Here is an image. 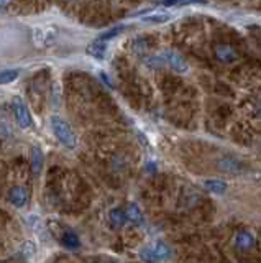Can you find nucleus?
<instances>
[{"mask_svg": "<svg viewBox=\"0 0 261 263\" xmlns=\"http://www.w3.org/2000/svg\"><path fill=\"white\" fill-rule=\"evenodd\" d=\"M176 4H179V0H163V5H166V7L176 5Z\"/></svg>", "mask_w": 261, "mask_h": 263, "instance_id": "obj_21", "label": "nucleus"}, {"mask_svg": "<svg viewBox=\"0 0 261 263\" xmlns=\"http://www.w3.org/2000/svg\"><path fill=\"white\" fill-rule=\"evenodd\" d=\"M55 39V30L53 28H35L33 30V45L36 46H46L51 45Z\"/></svg>", "mask_w": 261, "mask_h": 263, "instance_id": "obj_7", "label": "nucleus"}, {"mask_svg": "<svg viewBox=\"0 0 261 263\" xmlns=\"http://www.w3.org/2000/svg\"><path fill=\"white\" fill-rule=\"evenodd\" d=\"M22 252L27 255V256H30V255H33L35 252H36V245L33 242H25L23 243V247H22Z\"/></svg>", "mask_w": 261, "mask_h": 263, "instance_id": "obj_20", "label": "nucleus"}, {"mask_svg": "<svg viewBox=\"0 0 261 263\" xmlns=\"http://www.w3.org/2000/svg\"><path fill=\"white\" fill-rule=\"evenodd\" d=\"M204 186L205 189H208L211 193H215V194H224L227 191V183L220 180H205Z\"/></svg>", "mask_w": 261, "mask_h": 263, "instance_id": "obj_14", "label": "nucleus"}, {"mask_svg": "<svg viewBox=\"0 0 261 263\" xmlns=\"http://www.w3.org/2000/svg\"><path fill=\"white\" fill-rule=\"evenodd\" d=\"M86 53L89 56L95 58V59H103L106 58V53H107V45H106V41H99V39H97L95 43L87 46Z\"/></svg>", "mask_w": 261, "mask_h": 263, "instance_id": "obj_12", "label": "nucleus"}, {"mask_svg": "<svg viewBox=\"0 0 261 263\" xmlns=\"http://www.w3.org/2000/svg\"><path fill=\"white\" fill-rule=\"evenodd\" d=\"M140 258L143 261H166L173 258V250L166 242L156 240L151 245L140 250Z\"/></svg>", "mask_w": 261, "mask_h": 263, "instance_id": "obj_2", "label": "nucleus"}, {"mask_svg": "<svg viewBox=\"0 0 261 263\" xmlns=\"http://www.w3.org/2000/svg\"><path fill=\"white\" fill-rule=\"evenodd\" d=\"M109 221H110V224H112L114 229H120V227L123 226V224L127 222L125 212H123V209L115 207V209L110 210V212H109Z\"/></svg>", "mask_w": 261, "mask_h": 263, "instance_id": "obj_13", "label": "nucleus"}, {"mask_svg": "<svg viewBox=\"0 0 261 263\" xmlns=\"http://www.w3.org/2000/svg\"><path fill=\"white\" fill-rule=\"evenodd\" d=\"M161 55H163V58H165L166 64L169 66V68H173L176 72H181V74L182 72H187L189 64L186 63V59L182 58L179 53H176L173 50H166V51H163Z\"/></svg>", "mask_w": 261, "mask_h": 263, "instance_id": "obj_4", "label": "nucleus"}, {"mask_svg": "<svg viewBox=\"0 0 261 263\" xmlns=\"http://www.w3.org/2000/svg\"><path fill=\"white\" fill-rule=\"evenodd\" d=\"M217 168L222 173H227V174H238L243 171V164H241L238 160L235 158H220L217 161Z\"/></svg>", "mask_w": 261, "mask_h": 263, "instance_id": "obj_6", "label": "nucleus"}, {"mask_svg": "<svg viewBox=\"0 0 261 263\" xmlns=\"http://www.w3.org/2000/svg\"><path fill=\"white\" fill-rule=\"evenodd\" d=\"M18 77V71L17 69H4L0 71V84H10L17 81Z\"/></svg>", "mask_w": 261, "mask_h": 263, "instance_id": "obj_18", "label": "nucleus"}, {"mask_svg": "<svg viewBox=\"0 0 261 263\" xmlns=\"http://www.w3.org/2000/svg\"><path fill=\"white\" fill-rule=\"evenodd\" d=\"M127 28H128L127 25H117V26H114V28H110V30H107V31L100 33V36L97 38V39H99V41H109V39L117 38L119 35H122V33L125 31Z\"/></svg>", "mask_w": 261, "mask_h": 263, "instance_id": "obj_15", "label": "nucleus"}, {"mask_svg": "<svg viewBox=\"0 0 261 263\" xmlns=\"http://www.w3.org/2000/svg\"><path fill=\"white\" fill-rule=\"evenodd\" d=\"M63 243L66 245L68 248L71 250H76V248H79L81 247V240H79V237H77L73 230H66L63 235Z\"/></svg>", "mask_w": 261, "mask_h": 263, "instance_id": "obj_16", "label": "nucleus"}, {"mask_svg": "<svg viewBox=\"0 0 261 263\" xmlns=\"http://www.w3.org/2000/svg\"><path fill=\"white\" fill-rule=\"evenodd\" d=\"M235 247L238 250H250L254 247V243H256V239H254V235L250 234V232H240L235 235Z\"/></svg>", "mask_w": 261, "mask_h": 263, "instance_id": "obj_10", "label": "nucleus"}, {"mask_svg": "<svg viewBox=\"0 0 261 263\" xmlns=\"http://www.w3.org/2000/svg\"><path fill=\"white\" fill-rule=\"evenodd\" d=\"M171 20V15L168 12H158V13H153V15H148V17H143V22L146 23H166Z\"/></svg>", "mask_w": 261, "mask_h": 263, "instance_id": "obj_17", "label": "nucleus"}, {"mask_svg": "<svg viewBox=\"0 0 261 263\" xmlns=\"http://www.w3.org/2000/svg\"><path fill=\"white\" fill-rule=\"evenodd\" d=\"M12 0H0V9H4V7H7Z\"/></svg>", "mask_w": 261, "mask_h": 263, "instance_id": "obj_22", "label": "nucleus"}, {"mask_svg": "<svg viewBox=\"0 0 261 263\" xmlns=\"http://www.w3.org/2000/svg\"><path fill=\"white\" fill-rule=\"evenodd\" d=\"M49 123H51V130H53L55 137L64 145V147L69 150H74L77 147V137L74 134V130L71 128V125L64 120V118L53 115Z\"/></svg>", "mask_w": 261, "mask_h": 263, "instance_id": "obj_1", "label": "nucleus"}, {"mask_svg": "<svg viewBox=\"0 0 261 263\" xmlns=\"http://www.w3.org/2000/svg\"><path fill=\"white\" fill-rule=\"evenodd\" d=\"M125 219L127 222L130 224H135V226H143L145 224V217H143V212H141V209L136 206V204H128V206L125 207Z\"/></svg>", "mask_w": 261, "mask_h": 263, "instance_id": "obj_8", "label": "nucleus"}, {"mask_svg": "<svg viewBox=\"0 0 261 263\" xmlns=\"http://www.w3.org/2000/svg\"><path fill=\"white\" fill-rule=\"evenodd\" d=\"M12 110H14L15 120L18 123V127L22 128H30L31 127V115L28 107L25 105V102L22 101L20 97H14L12 101Z\"/></svg>", "mask_w": 261, "mask_h": 263, "instance_id": "obj_3", "label": "nucleus"}, {"mask_svg": "<svg viewBox=\"0 0 261 263\" xmlns=\"http://www.w3.org/2000/svg\"><path fill=\"white\" fill-rule=\"evenodd\" d=\"M215 56H217L219 61L222 63H233L237 61V51H235L230 45H219L217 48H215Z\"/></svg>", "mask_w": 261, "mask_h": 263, "instance_id": "obj_9", "label": "nucleus"}, {"mask_svg": "<svg viewBox=\"0 0 261 263\" xmlns=\"http://www.w3.org/2000/svg\"><path fill=\"white\" fill-rule=\"evenodd\" d=\"M9 201L17 209L25 207L28 204V191L23 186H12L9 191Z\"/></svg>", "mask_w": 261, "mask_h": 263, "instance_id": "obj_5", "label": "nucleus"}, {"mask_svg": "<svg viewBox=\"0 0 261 263\" xmlns=\"http://www.w3.org/2000/svg\"><path fill=\"white\" fill-rule=\"evenodd\" d=\"M146 64L149 68H161V66L166 64V61H165V58H163V55H154L146 59Z\"/></svg>", "mask_w": 261, "mask_h": 263, "instance_id": "obj_19", "label": "nucleus"}, {"mask_svg": "<svg viewBox=\"0 0 261 263\" xmlns=\"http://www.w3.org/2000/svg\"><path fill=\"white\" fill-rule=\"evenodd\" d=\"M43 163H44V155H43L41 148L33 147V150H31V171H33L35 176H38L41 173Z\"/></svg>", "mask_w": 261, "mask_h": 263, "instance_id": "obj_11", "label": "nucleus"}]
</instances>
